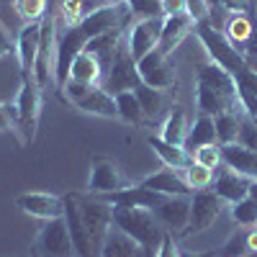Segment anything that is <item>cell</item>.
Here are the masks:
<instances>
[{
  "label": "cell",
  "mask_w": 257,
  "mask_h": 257,
  "mask_svg": "<svg viewBox=\"0 0 257 257\" xmlns=\"http://www.w3.org/2000/svg\"><path fill=\"white\" fill-rule=\"evenodd\" d=\"M16 208L41 221H49V219L64 216V198L54 196V193H44V190H31V193H21L16 198Z\"/></svg>",
  "instance_id": "8fae6325"
},
{
  "label": "cell",
  "mask_w": 257,
  "mask_h": 257,
  "mask_svg": "<svg viewBox=\"0 0 257 257\" xmlns=\"http://www.w3.org/2000/svg\"><path fill=\"white\" fill-rule=\"evenodd\" d=\"M113 226L126 231L139 247H147V249H160L165 234H167V229L155 216V211H149V208L113 206Z\"/></svg>",
  "instance_id": "6da1fadb"
},
{
  "label": "cell",
  "mask_w": 257,
  "mask_h": 257,
  "mask_svg": "<svg viewBox=\"0 0 257 257\" xmlns=\"http://www.w3.org/2000/svg\"><path fill=\"white\" fill-rule=\"evenodd\" d=\"M224 211V201L213 190H196L190 196V219L183 234H201L216 224Z\"/></svg>",
  "instance_id": "9c48e42d"
},
{
  "label": "cell",
  "mask_w": 257,
  "mask_h": 257,
  "mask_svg": "<svg viewBox=\"0 0 257 257\" xmlns=\"http://www.w3.org/2000/svg\"><path fill=\"white\" fill-rule=\"evenodd\" d=\"M80 111L93 113V116H103V118H118V108H116V95H111L105 88H90V93L82 100L75 103Z\"/></svg>",
  "instance_id": "d4e9b609"
},
{
  "label": "cell",
  "mask_w": 257,
  "mask_h": 257,
  "mask_svg": "<svg viewBox=\"0 0 257 257\" xmlns=\"http://www.w3.org/2000/svg\"><path fill=\"white\" fill-rule=\"evenodd\" d=\"M162 18H142V21H134L132 29H128L126 47L137 62L157 49V41H160V34H162Z\"/></svg>",
  "instance_id": "4fadbf2b"
},
{
  "label": "cell",
  "mask_w": 257,
  "mask_h": 257,
  "mask_svg": "<svg viewBox=\"0 0 257 257\" xmlns=\"http://www.w3.org/2000/svg\"><path fill=\"white\" fill-rule=\"evenodd\" d=\"M193 160H196L198 165H203V167H208V170H219L221 165H224V160H221V144H206V147H201L196 155H193Z\"/></svg>",
  "instance_id": "74e56055"
},
{
  "label": "cell",
  "mask_w": 257,
  "mask_h": 257,
  "mask_svg": "<svg viewBox=\"0 0 257 257\" xmlns=\"http://www.w3.org/2000/svg\"><path fill=\"white\" fill-rule=\"evenodd\" d=\"M183 178H185L190 190H206V188L213 185V180H216V170H208V167H203L193 160V165L183 170Z\"/></svg>",
  "instance_id": "836d02e7"
},
{
  "label": "cell",
  "mask_w": 257,
  "mask_h": 257,
  "mask_svg": "<svg viewBox=\"0 0 257 257\" xmlns=\"http://www.w3.org/2000/svg\"><path fill=\"white\" fill-rule=\"evenodd\" d=\"M13 49H16V47H13V41L8 39V34H6L3 29H0V59H6Z\"/></svg>",
  "instance_id": "c3c4849f"
},
{
  "label": "cell",
  "mask_w": 257,
  "mask_h": 257,
  "mask_svg": "<svg viewBox=\"0 0 257 257\" xmlns=\"http://www.w3.org/2000/svg\"><path fill=\"white\" fill-rule=\"evenodd\" d=\"M39 85L34 82V77H24L21 80V88L16 95V132L21 137V142L29 144L36 137V121H39V108H41V98H39Z\"/></svg>",
  "instance_id": "5b68a950"
},
{
  "label": "cell",
  "mask_w": 257,
  "mask_h": 257,
  "mask_svg": "<svg viewBox=\"0 0 257 257\" xmlns=\"http://www.w3.org/2000/svg\"><path fill=\"white\" fill-rule=\"evenodd\" d=\"M121 188H128L123 170L108 157H95L90 165V178H88V188L85 190L93 193V196H103V193H113Z\"/></svg>",
  "instance_id": "30bf717a"
},
{
  "label": "cell",
  "mask_w": 257,
  "mask_h": 257,
  "mask_svg": "<svg viewBox=\"0 0 257 257\" xmlns=\"http://www.w3.org/2000/svg\"><path fill=\"white\" fill-rule=\"evenodd\" d=\"M155 216L170 234H175V231L183 234L188 226V219H190V198L188 196H167L155 208Z\"/></svg>",
  "instance_id": "e0dca14e"
},
{
  "label": "cell",
  "mask_w": 257,
  "mask_h": 257,
  "mask_svg": "<svg viewBox=\"0 0 257 257\" xmlns=\"http://www.w3.org/2000/svg\"><path fill=\"white\" fill-rule=\"evenodd\" d=\"M247 254H257V226L247 231Z\"/></svg>",
  "instance_id": "681fc988"
},
{
  "label": "cell",
  "mask_w": 257,
  "mask_h": 257,
  "mask_svg": "<svg viewBox=\"0 0 257 257\" xmlns=\"http://www.w3.org/2000/svg\"><path fill=\"white\" fill-rule=\"evenodd\" d=\"M59 90L64 93V98H67L70 103H77V100H82L85 95L90 93V85H82V82H77V80H67Z\"/></svg>",
  "instance_id": "60d3db41"
},
{
  "label": "cell",
  "mask_w": 257,
  "mask_h": 257,
  "mask_svg": "<svg viewBox=\"0 0 257 257\" xmlns=\"http://www.w3.org/2000/svg\"><path fill=\"white\" fill-rule=\"evenodd\" d=\"M111 3H116V0H62L57 24L59 26H77L90 13H95V11H100L105 6H111Z\"/></svg>",
  "instance_id": "603a6c76"
},
{
  "label": "cell",
  "mask_w": 257,
  "mask_h": 257,
  "mask_svg": "<svg viewBox=\"0 0 257 257\" xmlns=\"http://www.w3.org/2000/svg\"><path fill=\"white\" fill-rule=\"evenodd\" d=\"M185 13L193 18V24L206 21V18H208V6H206V0H185Z\"/></svg>",
  "instance_id": "7bdbcfd3"
},
{
  "label": "cell",
  "mask_w": 257,
  "mask_h": 257,
  "mask_svg": "<svg viewBox=\"0 0 257 257\" xmlns=\"http://www.w3.org/2000/svg\"><path fill=\"white\" fill-rule=\"evenodd\" d=\"M185 13V0H162V16H180Z\"/></svg>",
  "instance_id": "7dc6e473"
},
{
  "label": "cell",
  "mask_w": 257,
  "mask_h": 257,
  "mask_svg": "<svg viewBox=\"0 0 257 257\" xmlns=\"http://www.w3.org/2000/svg\"><path fill=\"white\" fill-rule=\"evenodd\" d=\"M249 178L239 175V173H234V170H221V173L216 175V180H213V193L224 201V203H237L242 198L249 196Z\"/></svg>",
  "instance_id": "44dd1931"
},
{
  "label": "cell",
  "mask_w": 257,
  "mask_h": 257,
  "mask_svg": "<svg viewBox=\"0 0 257 257\" xmlns=\"http://www.w3.org/2000/svg\"><path fill=\"white\" fill-rule=\"evenodd\" d=\"M188 128H190V123H188L185 111L180 108V105H175V108L167 113V118H165V123H162V134H160V137H162L165 142H170V144L183 147V144H185V137H188Z\"/></svg>",
  "instance_id": "f546056e"
},
{
  "label": "cell",
  "mask_w": 257,
  "mask_h": 257,
  "mask_svg": "<svg viewBox=\"0 0 257 257\" xmlns=\"http://www.w3.org/2000/svg\"><path fill=\"white\" fill-rule=\"evenodd\" d=\"M244 62H247V67H249V70H252V72L257 75V57H247Z\"/></svg>",
  "instance_id": "f5cc1de1"
},
{
  "label": "cell",
  "mask_w": 257,
  "mask_h": 257,
  "mask_svg": "<svg viewBox=\"0 0 257 257\" xmlns=\"http://www.w3.org/2000/svg\"><path fill=\"white\" fill-rule=\"evenodd\" d=\"M213 142H216V123H213L211 116H203V113H201L196 121L190 123L183 149H185V152H190V155H196L201 147L213 144ZM216 144H219V142H216Z\"/></svg>",
  "instance_id": "f1b7e54d"
},
{
  "label": "cell",
  "mask_w": 257,
  "mask_h": 257,
  "mask_svg": "<svg viewBox=\"0 0 257 257\" xmlns=\"http://www.w3.org/2000/svg\"><path fill=\"white\" fill-rule=\"evenodd\" d=\"M134 21L142 18H162V0H126Z\"/></svg>",
  "instance_id": "8d00e7d4"
},
{
  "label": "cell",
  "mask_w": 257,
  "mask_h": 257,
  "mask_svg": "<svg viewBox=\"0 0 257 257\" xmlns=\"http://www.w3.org/2000/svg\"><path fill=\"white\" fill-rule=\"evenodd\" d=\"M257 34V16L249 18V13H229L224 21V36L229 39V44L237 49L242 57L247 47L252 44V39Z\"/></svg>",
  "instance_id": "d6986e66"
},
{
  "label": "cell",
  "mask_w": 257,
  "mask_h": 257,
  "mask_svg": "<svg viewBox=\"0 0 257 257\" xmlns=\"http://www.w3.org/2000/svg\"><path fill=\"white\" fill-rule=\"evenodd\" d=\"M137 257H157V249H147V247H142Z\"/></svg>",
  "instance_id": "816d5d0a"
},
{
  "label": "cell",
  "mask_w": 257,
  "mask_h": 257,
  "mask_svg": "<svg viewBox=\"0 0 257 257\" xmlns=\"http://www.w3.org/2000/svg\"><path fill=\"white\" fill-rule=\"evenodd\" d=\"M180 257H216V252H180Z\"/></svg>",
  "instance_id": "f907efd6"
},
{
  "label": "cell",
  "mask_w": 257,
  "mask_h": 257,
  "mask_svg": "<svg viewBox=\"0 0 257 257\" xmlns=\"http://www.w3.org/2000/svg\"><path fill=\"white\" fill-rule=\"evenodd\" d=\"M252 8H254V16H257V0H254V6H252Z\"/></svg>",
  "instance_id": "11a10c76"
},
{
  "label": "cell",
  "mask_w": 257,
  "mask_h": 257,
  "mask_svg": "<svg viewBox=\"0 0 257 257\" xmlns=\"http://www.w3.org/2000/svg\"><path fill=\"white\" fill-rule=\"evenodd\" d=\"M226 13H249V0H219Z\"/></svg>",
  "instance_id": "bcb514c9"
},
{
  "label": "cell",
  "mask_w": 257,
  "mask_h": 257,
  "mask_svg": "<svg viewBox=\"0 0 257 257\" xmlns=\"http://www.w3.org/2000/svg\"><path fill=\"white\" fill-rule=\"evenodd\" d=\"M139 82H142V77H139V70H137V59L132 57L128 47L121 41L118 49H116V57L111 62V67H108V75H105L103 88L108 90L111 95H118L123 90H134Z\"/></svg>",
  "instance_id": "ba28073f"
},
{
  "label": "cell",
  "mask_w": 257,
  "mask_h": 257,
  "mask_svg": "<svg viewBox=\"0 0 257 257\" xmlns=\"http://www.w3.org/2000/svg\"><path fill=\"white\" fill-rule=\"evenodd\" d=\"M249 198H254V201H257V180H252V183H249Z\"/></svg>",
  "instance_id": "db71d44e"
},
{
  "label": "cell",
  "mask_w": 257,
  "mask_h": 257,
  "mask_svg": "<svg viewBox=\"0 0 257 257\" xmlns=\"http://www.w3.org/2000/svg\"><path fill=\"white\" fill-rule=\"evenodd\" d=\"M13 8L24 24H39L44 18L47 0H13Z\"/></svg>",
  "instance_id": "e575fe53"
},
{
  "label": "cell",
  "mask_w": 257,
  "mask_h": 257,
  "mask_svg": "<svg viewBox=\"0 0 257 257\" xmlns=\"http://www.w3.org/2000/svg\"><path fill=\"white\" fill-rule=\"evenodd\" d=\"M196 34H198V41L206 47V52H208V57H211L213 64L224 67V70L231 72L234 77H237V75L247 67L244 57L229 44V39L224 36V31L213 26L208 18H206V21H198V24H196Z\"/></svg>",
  "instance_id": "7a4b0ae2"
},
{
  "label": "cell",
  "mask_w": 257,
  "mask_h": 257,
  "mask_svg": "<svg viewBox=\"0 0 257 257\" xmlns=\"http://www.w3.org/2000/svg\"><path fill=\"white\" fill-rule=\"evenodd\" d=\"M100 198L108 201L111 206L149 208V211H155L167 196H162V193H155V190H147L144 185H128V188H121V190H113V193H103Z\"/></svg>",
  "instance_id": "9a60e30c"
},
{
  "label": "cell",
  "mask_w": 257,
  "mask_h": 257,
  "mask_svg": "<svg viewBox=\"0 0 257 257\" xmlns=\"http://www.w3.org/2000/svg\"><path fill=\"white\" fill-rule=\"evenodd\" d=\"M134 93H137L142 108H144V116L157 118V116L162 113V108H165V95H162V90H155V88H149V85L139 82L137 88H134Z\"/></svg>",
  "instance_id": "d6a6232c"
},
{
  "label": "cell",
  "mask_w": 257,
  "mask_h": 257,
  "mask_svg": "<svg viewBox=\"0 0 257 257\" xmlns=\"http://www.w3.org/2000/svg\"><path fill=\"white\" fill-rule=\"evenodd\" d=\"M237 144H242L244 149H252V152H257V126H254L252 118H247V116H244V121H242Z\"/></svg>",
  "instance_id": "ab89813d"
},
{
  "label": "cell",
  "mask_w": 257,
  "mask_h": 257,
  "mask_svg": "<svg viewBox=\"0 0 257 257\" xmlns=\"http://www.w3.org/2000/svg\"><path fill=\"white\" fill-rule=\"evenodd\" d=\"M64 221H67L70 237H72L75 257H98V249H95L88 229L82 224V216H80L77 193H67V196H64Z\"/></svg>",
  "instance_id": "7c38bea8"
},
{
  "label": "cell",
  "mask_w": 257,
  "mask_h": 257,
  "mask_svg": "<svg viewBox=\"0 0 257 257\" xmlns=\"http://www.w3.org/2000/svg\"><path fill=\"white\" fill-rule=\"evenodd\" d=\"M54 57H57V21L49 16L41 21V41L34 64V82L39 90H47L54 82Z\"/></svg>",
  "instance_id": "52a82bcc"
},
{
  "label": "cell",
  "mask_w": 257,
  "mask_h": 257,
  "mask_svg": "<svg viewBox=\"0 0 257 257\" xmlns=\"http://www.w3.org/2000/svg\"><path fill=\"white\" fill-rule=\"evenodd\" d=\"M16 121H18V113H16V103H0V132H16Z\"/></svg>",
  "instance_id": "b9f144b4"
},
{
  "label": "cell",
  "mask_w": 257,
  "mask_h": 257,
  "mask_svg": "<svg viewBox=\"0 0 257 257\" xmlns=\"http://www.w3.org/2000/svg\"><path fill=\"white\" fill-rule=\"evenodd\" d=\"M242 121H244V113L239 111H226V113H219L213 118L216 123V142L224 147V144H234L239 137V128H242Z\"/></svg>",
  "instance_id": "4dcf8cb0"
},
{
  "label": "cell",
  "mask_w": 257,
  "mask_h": 257,
  "mask_svg": "<svg viewBox=\"0 0 257 257\" xmlns=\"http://www.w3.org/2000/svg\"><path fill=\"white\" fill-rule=\"evenodd\" d=\"M247 254V231L231 234L229 242L216 252V257H244Z\"/></svg>",
  "instance_id": "f35d334b"
},
{
  "label": "cell",
  "mask_w": 257,
  "mask_h": 257,
  "mask_svg": "<svg viewBox=\"0 0 257 257\" xmlns=\"http://www.w3.org/2000/svg\"><path fill=\"white\" fill-rule=\"evenodd\" d=\"M231 219L239 226H257V201L254 198H242L231 206Z\"/></svg>",
  "instance_id": "d590c367"
},
{
  "label": "cell",
  "mask_w": 257,
  "mask_h": 257,
  "mask_svg": "<svg viewBox=\"0 0 257 257\" xmlns=\"http://www.w3.org/2000/svg\"><path fill=\"white\" fill-rule=\"evenodd\" d=\"M116 108H118V118L126 123H139L144 118V108L137 98L134 90H123L116 95Z\"/></svg>",
  "instance_id": "1f68e13d"
},
{
  "label": "cell",
  "mask_w": 257,
  "mask_h": 257,
  "mask_svg": "<svg viewBox=\"0 0 257 257\" xmlns=\"http://www.w3.org/2000/svg\"><path fill=\"white\" fill-rule=\"evenodd\" d=\"M193 26V18L188 13H180V16H165L162 18V34H160V41H157V52L160 54H170L175 52V47H180V41L188 36Z\"/></svg>",
  "instance_id": "ffe728a7"
},
{
  "label": "cell",
  "mask_w": 257,
  "mask_h": 257,
  "mask_svg": "<svg viewBox=\"0 0 257 257\" xmlns=\"http://www.w3.org/2000/svg\"><path fill=\"white\" fill-rule=\"evenodd\" d=\"M147 142H149V147L155 149V155L165 162V167L183 173L185 167H190V165H193V155H190V152H185L183 147L170 144V142H165L162 137H149Z\"/></svg>",
  "instance_id": "484cf974"
},
{
  "label": "cell",
  "mask_w": 257,
  "mask_h": 257,
  "mask_svg": "<svg viewBox=\"0 0 257 257\" xmlns=\"http://www.w3.org/2000/svg\"><path fill=\"white\" fill-rule=\"evenodd\" d=\"M139 244L128 237L126 231H121L118 226L111 224L108 234H105V239L100 244V254L98 257H137L139 254Z\"/></svg>",
  "instance_id": "4316f807"
},
{
  "label": "cell",
  "mask_w": 257,
  "mask_h": 257,
  "mask_svg": "<svg viewBox=\"0 0 257 257\" xmlns=\"http://www.w3.org/2000/svg\"><path fill=\"white\" fill-rule=\"evenodd\" d=\"M198 85H206L208 90H213L216 95H221L224 100H229L231 105H239V93H237V80L231 72H226L219 64H203L198 70Z\"/></svg>",
  "instance_id": "2e32d148"
},
{
  "label": "cell",
  "mask_w": 257,
  "mask_h": 257,
  "mask_svg": "<svg viewBox=\"0 0 257 257\" xmlns=\"http://www.w3.org/2000/svg\"><path fill=\"white\" fill-rule=\"evenodd\" d=\"M137 70H139V77L144 85H149V88H155V90H167V88H173L175 85V70L170 67V62L165 54H160L157 49L155 52H149L147 57H142L137 62Z\"/></svg>",
  "instance_id": "5bb4252c"
},
{
  "label": "cell",
  "mask_w": 257,
  "mask_h": 257,
  "mask_svg": "<svg viewBox=\"0 0 257 257\" xmlns=\"http://www.w3.org/2000/svg\"><path fill=\"white\" fill-rule=\"evenodd\" d=\"M39 41H41V21L39 24H26L18 31L16 39V57L21 64L24 77H34V64H36V54H39Z\"/></svg>",
  "instance_id": "ac0fdd59"
},
{
  "label": "cell",
  "mask_w": 257,
  "mask_h": 257,
  "mask_svg": "<svg viewBox=\"0 0 257 257\" xmlns=\"http://www.w3.org/2000/svg\"><path fill=\"white\" fill-rule=\"evenodd\" d=\"M85 44H88V36L82 34L80 26L57 29V57H54V85L57 88H62V85L70 80V67H72L75 57L80 52H85Z\"/></svg>",
  "instance_id": "277c9868"
},
{
  "label": "cell",
  "mask_w": 257,
  "mask_h": 257,
  "mask_svg": "<svg viewBox=\"0 0 257 257\" xmlns=\"http://www.w3.org/2000/svg\"><path fill=\"white\" fill-rule=\"evenodd\" d=\"M34 254L36 257H75L72 237L64 216L44 221V226L39 229V237L34 242Z\"/></svg>",
  "instance_id": "8992f818"
},
{
  "label": "cell",
  "mask_w": 257,
  "mask_h": 257,
  "mask_svg": "<svg viewBox=\"0 0 257 257\" xmlns=\"http://www.w3.org/2000/svg\"><path fill=\"white\" fill-rule=\"evenodd\" d=\"M77 206H80L82 224L88 229L90 239L100 254V244L113 224V206L108 201H103L100 196H93V193H77Z\"/></svg>",
  "instance_id": "3957f363"
},
{
  "label": "cell",
  "mask_w": 257,
  "mask_h": 257,
  "mask_svg": "<svg viewBox=\"0 0 257 257\" xmlns=\"http://www.w3.org/2000/svg\"><path fill=\"white\" fill-rule=\"evenodd\" d=\"M221 160H224V167L234 170L249 180H257V152L252 149H244L242 144H224L221 147Z\"/></svg>",
  "instance_id": "7402d4cb"
},
{
  "label": "cell",
  "mask_w": 257,
  "mask_h": 257,
  "mask_svg": "<svg viewBox=\"0 0 257 257\" xmlns=\"http://www.w3.org/2000/svg\"><path fill=\"white\" fill-rule=\"evenodd\" d=\"M157 257H180V249H178V244H175V237L173 234H165V239H162V244H160V249H157Z\"/></svg>",
  "instance_id": "f6af8a7d"
},
{
  "label": "cell",
  "mask_w": 257,
  "mask_h": 257,
  "mask_svg": "<svg viewBox=\"0 0 257 257\" xmlns=\"http://www.w3.org/2000/svg\"><path fill=\"white\" fill-rule=\"evenodd\" d=\"M237 88H242V90H247V93H252V95H257V75L249 70V67H244L237 77Z\"/></svg>",
  "instance_id": "ee69618b"
},
{
  "label": "cell",
  "mask_w": 257,
  "mask_h": 257,
  "mask_svg": "<svg viewBox=\"0 0 257 257\" xmlns=\"http://www.w3.org/2000/svg\"><path fill=\"white\" fill-rule=\"evenodd\" d=\"M103 64L98 62L95 54L90 52H80L72 62V67H70V80H77L82 85H90V88H98V82L103 77Z\"/></svg>",
  "instance_id": "83f0119b"
},
{
  "label": "cell",
  "mask_w": 257,
  "mask_h": 257,
  "mask_svg": "<svg viewBox=\"0 0 257 257\" xmlns=\"http://www.w3.org/2000/svg\"><path fill=\"white\" fill-rule=\"evenodd\" d=\"M139 185H144L147 190H155V193H162V196H188L190 188L183 178V173L178 170H162V173H155L149 175L147 180H142Z\"/></svg>",
  "instance_id": "cb8c5ba5"
}]
</instances>
